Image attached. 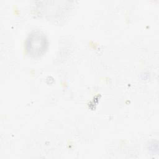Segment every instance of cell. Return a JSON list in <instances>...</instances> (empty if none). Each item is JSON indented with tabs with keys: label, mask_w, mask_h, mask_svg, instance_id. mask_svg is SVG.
I'll return each mask as SVG.
<instances>
[{
	"label": "cell",
	"mask_w": 159,
	"mask_h": 159,
	"mask_svg": "<svg viewBox=\"0 0 159 159\" xmlns=\"http://www.w3.org/2000/svg\"><path fill=\"white\" fill-rule=\"evenodd\" d=\"M48 45V39L45 34L37 30L31 32L28 35L25 42V48L29 56L38 58L46 52Z\"/></svg>",
	"instance_id": "6da1fadb"
}]
</instances>
